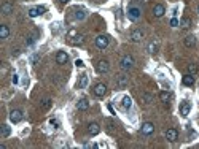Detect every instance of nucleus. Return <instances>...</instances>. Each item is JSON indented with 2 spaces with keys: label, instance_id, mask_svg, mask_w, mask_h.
Segmentation results:
<instances>
[{
  "label": "nucleus",
  "instance_id": "nucleus-31",
  "mask_svg": "<svg viewBox=\"0 0 199 149\" xmlns=\"http://www.w3.org/2000/svg\"><path fill=\"white\" fill-rule=\"evenodd\" d=\"M170 26H172V27H177V26H178V19H177V18H172V19H170Z\"/></svg>",
  "mask_w": 199,
  "mask_h": 149
},
{
  "label": "nucleus",
  "instance_id": "nucleus-36",
  "mask_svg": "<svg viewBox=\"0 0 199 149\" xmlns=\"http://www.w3.org/2000/svg\"><path fill=\"white\" fill-rule=\"evenodd\" d=\"M38 59H40V56H38V54H34V56H32V64H35Z\"/></svg>",
  "mask_w": 199,
  "mask_h": 149
},
{
  "label": "nucleus",
  "instance_id": "nucleus-13",
  "mask_svg": "<svg viewBox=\"0 0 199 149\" xmlns=\"http://www.w3.org/2000/svg\"><path fill=\"white\" fill-rule=\"evenodd\" d=\"M142 38H143V32H142V30H134V32L131 33V40L134 43L142 41Z\"/></svg>",
  "mask_w": 199,
  "mask_h": 149
},
{
  "label": "nucleus",
  "instance_id": "nucleus-17",
  "mask_svg": "<svg viewBox=\"0 0 199 149\" xmlns=\"http://www.w3.org/2000/svg\"><path fill=\"white\" fill-rule=\"evenodd\" d=\"M88 108H89V101L84 100V99H81V100L77 103V109H80V111H86Z\"/></svg>",
  "mask_w": 199,
  "mask_h": 149
},
{
  "label": "nucleus",
  "instance_id": "nucleus-8",
  "mask_svg": "<svg viewBox=\"0 0 199 149\" xmlns=\"http://www.w3.org/2000/svg\"><path fill=\"white\" fill-rule=\"evenodd\" d=\"M69 60V56H67V53H64V51H59V53L56 54V62L59 65H62V64H65V62Z\"/></svg>",
  "mask_w": 199,
  "mask_h": 149
},
{
  "label": "nucleus",
  "instance_id": "nucleus-35",
  "mask_svg": "<svg viewBox=\"0 0 199 149\" xmlns=\"http://www.w3.org/2000/svg\"><path fill=\"white\" fill-rule=\"evenodd\" d=\"M34 41H35V38H34V37H29V38H27V46L34 45Z\"/></svg>",
  "mask_w": 199,
  "mask_h": 149
},
{
  "label": "nucleus",
  "instance_id": "nucleus-5",
  "mask_svg": "<svg viewBox=\"0 0 199 149\" xmlns=\"http://www.w3.org/2000/svg\"><path fill=\"white\" fill-rule=\"evenodd\" d=\"M105 92H107V86L104 83H99V84L94 86V95L96 97H104Z\"/></svg>",
  "mask_w": 199,
  "mask_h": 149
},
{
  "label": "nucleus",
  "instance_id": "nucleus-24",
  "mask_svg": "<svg viewBox=\"0 0 199 149\" xmlns=\"http://www.w3.org/2000/svg\"><path fill=\"white\" fill-rule=\"evenodd\" d=\"M51 105H53L51 99H45V100H42L40 106H42V109H49V108H51Z\"/></svg>",
  "mask_w": 199,
  "mask_h": 149
},
{
  "label": "nucleus",
  "instance_id": "nucleus-29",
  "mask_svg": "<svg viewBox=\"0 0 199 149\" xmlns=\"http://www.w3.org/2000/svg\"><path fill=\"white\" fill-rule=\"evenodd\" d=\"M142 100L145 101V103H151V100H153V95H150V94H143V95H142Z\"/></svg>",
  "mask_w": 199,
  "mask_h": 149
},
{
  "label": "nucleus",
  "instance_id": "nucleus-37",
  "mask_svg": "<svg viewBox=\"0 0 199 149\" xmlns=\"http://www.w3.org/2000/svg\"><path fill=\"white\" fill-rule=\"evenodd\" d=\"M11 79H13V84H18V81H19L18 74H13V78H11Z\"/></svg>",
  "mask_w": 199,
  "mask_h": 149
},
{
  "label": "nucleus",
  "instance_id": "nucleus-27",
  "mask_svg": "<svg viewBox=\"0 0 199 149\" xmlns=\"http://www.w3.org/2000/svg\"><path fill=\"white\" fill-rule=\"evenodd\" d=\"M86 86H88V74H81V78H80V87L84 89Z\"/></svg>",
  "mask_w": 199,
  "mask_h": 149
},
{
  "label": "nucleus",
  "instance_id": "nucleus-14",
  "mask_svg": "<svg viewBox=\"0 0 199 149\" xmlns=\"http://www.w3.org/2000/svg\"><path fill=\"white\" fill-rule=\"evenodd\" d=\"M116 83H118V87L123 89L127 86V76L126 74H118V78H116Z\"/></svg>",
  "mask_w": 199,
  "mask_h": 149
},
{
  "label": "nucleus",
  "instance_id": "nucleus-6",
  "mask_svg": "<svg viewBox=\"0 0 199 149\" xmlns=\"http://www.w3.org/2000/svg\"><path fill=\"white\" fill-rule=\"evenodd\" d=\"M140 132L143 133V135H151V133L155 132V125L151 122H143L142 128H140Z\"/></svg>",
  "mask_w": 199,
  "mask_h": 149
},
{
  "label": "nucleus",
  "instance_id": "nucleus-2",
  "mask_svg": "<svg viewBox=\"0 0 199 149\" xmlns=\"http://www.w3.org/2000/svg\"><path fill=\"white\" fill-rule=\"evenodd\" d=\"M96 46L99 49H105L108 46V37L107 35H99V37L96 38Z\"/></svg>",
  "mask_w": 199,
  "mask_h": 149
},
{
  "label": "nucleus",
  "instance_id": "nucleus-19",
  "mask_svg": "<svg viewBox=\"0 0 199 149\" xmlns=\"http://www.w3.org/2000/svg\"><path fill=\"white\" fill-rule=\"evenodd\" d=\"M11 11H13V3L6 2V3H3V5H2V13L3 14H10Z\"/></svg>",
  "mask_w": 199,
  "mask_h": 149
},
{
  "label": "nucleus",
  "instance_id": "nucleus-10",
  "mask_svg": "<svg viewBox=\"0 0 199 149\" xmlns=\"http://www.w3.org/2000/svg\"><path fill=\"white\" fill-rule=\"evenodd\" d=\"M190 109H191V105H190V101H183V103L180 105V114L183 117H186L190 114Z\"/></svg>",
  "mask_w": 199,
  "mask_h": 149
},
{
  "label": "nucleus",
  "instance_id": "nucleus-7",
  "mask_svg": "<svg viewBox=\"0 0 199 149\" xmlns=\"http://www.w3.org/2000/svg\"><path fill=\"white\" fill-rule=\"evenodd\" d=\"M166 138L170 141V143H174V141H177L178 138V132L175 130V128H169V130L166 132Z\"/></svg>",
  "mask_w": 199,
  "mask_h": 149
},
{
  "label": "nucleus",
  "instance_id": "nucleus-3",
  "mask_svg": "<svg viewBox=\"0 0 199 149\" xmlns=\"http://www.w3.org/2000/svg\"><path fill=\"white\" fill-rule=\"evenodd\" d=\"M140 14H142V11H140V8H135V6H131L129 11H127V16H129L131 21H137V19H140Z\"/></svg>",
  "mask_w": 199,
  "mask_h": 149
},
{
  "label": "nucleus",
  "instance_id": "nucleus-16",
  "mask_svg": "<svg viewBox=\"0 0 199 149\" xmlns=\"http://www.w3.org/2000/svg\"><path fill=\"white\" fill-rule=\"evenodd\" d=\"M182 83L185 86H193L194 84V76H193V74H190V73L185 74V76L182 78Z\"/></svg>",
  "mask_w": 199,
  "mask_h": 149
},
{
  "label": "nucleus",
  "instance_id": "nucleus-38",
  "mask_svg": "<svg viewBox=\"0 0 199 149\" xmlns=\"http://www.w3.org/2000/svg\"><path fill=\"white\" fill-rule=\"evenodd\" d=\"M59 2H61V3H67L69 0H59Z\"/></svg>",
  "mask_w": 199,
  "mask_h": 149
},
{
  "label": "nucleus",
  "instance_id": "nucleus-39",
  "mask_svg": "<svg viewBox=\"0 0 199 149\" xmlns=\"http://www.w3.org/2000/svg\"><path fill=\"white\" fill-rule=\"evenodd\" d=\"M198 13H199V8H198Z\"/></svg>",
  "mask_w": 199,
  "mask_h": 149
},
{
  "label": "nucleus",
  "instance_id": "nucleus-1",
  "mask_svg": "<svg viewBox=\"0 0 199 149\" xmlns=\"http://www.w3.org/2000/svg\"><path fill=\"white\" fill-rule=\"evenodd\" d=\"M120 65H121V68L124 72H127V70H131L132 67H134V57L131 56V54H126V56L121 57V62H120Z\"/></svg>",
  "mask_w": 199,
  "mask_h": 149
},
{
  "label": "nucleus",
  "instance_id": "nucleus-21",
  "mask_svg": "<svg viewBox=\"0 0 199 149\" xmlns=\"http://www.w3.org/2000/svg\"><path fill=\"white\" fill-rule=\"evenodd\" d=\"M188 73L193 74V76H196V74L199 73V65L198 64H190L188 65Z\"/></svg>",
  "mask_w": 199,
  "mask_h": 149
},
{
  "label": "nucleus",
  "instance_id": "nucleus-11",
  "mask_svg": "<svg viewBox=\"0 0 199 149\" xmlns=\"http://www.w3.org/2000/svg\"><path fill=\"white\" fill-rule=\"evenodd\" d=\"M108 70H110V65H108L107 60H100L99 64H97V72L99 73H107Z\"/></svg>",
  "mask_w": 199,
  "mask_h": 149
},
{
  "label": "nucleus",
  "instance_id": "nucleus-30",
  "mask_svg": "<svg viewBox=\"0 0 199 149\" xmlns=\"http://www.w3.org/2000/svg\"><path fill=\"white\" fill-rule=\"evenodd\" d=\"M84 16H86V14H84V11H77V14H75L77 19H84Z\"/></svg>",
  "mask_w": 199,
  "mask_h": 149
},
{
  "label": "nucleus",
  "instance_id": "nucleus-23",
  "mask_svg": "<svg viewBox=\"0 0 199 149\" xmlns=\"http://www.w3.org/2000/svg\"><path fill=\"white\" fill-rule=\"evenodd\" d=\"M159 100H161V101H164V103H166V101H169V100H170V94L167 92V91L159 92Z\"/></svg>",
  "mask_w": 199,
  "mask_h": 149
},
{
  "label": "nucleus",
  "instance_id": "nucleus-28",
  "mask_svg": "<svg viewBox=\"0 0 199 149\" xmlns=\"http://www.w3.org/2000/svg\"><path fill=\"white\" fill-rule=\"evenodd\" d=\"M83 41H84V37H83V35H77V37H75V40H72V43H73V45H81Z\"/></svg>",
  "mask_w": 199,
  "mask_h": 149
},
{
  "label": "nucleus",
  "instance_id": "nucleus-12",
  "mask_svg": "<svg viewBox=\"0 0 199 149\" xmlns=\"http://www.w3.org/2000/svg\"><path fill=\"white\" fill-rule=\"evenodd\" d=\"M164 13H166V8H164L162 5H159V3H158V5L153 6V14H155L156 18H161Z\"/></svg>",
  "mask_w": 199,
  "mask_h": 149
},
{
  "label": "nucleus",
  "instance_id": "nucleus-25",
  "mask_svg": "<svg viewBox=\"0 0 199 149\" xmlns=\"http://www.w3.org/2000/svg\"><path fill=\"white\" fill-rule=\"evenodd\" d=\"M0 135H2V138H6V136H10V133H11V130H10V127L8 125H2V128H0Z\"/></svg>",
  "mask_w": 199,
  "mask_h": 149
},
{
  "label": "nucleus",
  "instance_id": "nucleus-20",
  "mask_svg": "<svg viewBox=\"0 0 199 149\" xmlns=\"http://www.w3.org/2000/svg\"><path fill=\"white\" fill-rule=\"evenodd\" d=\"M8 35H10V29H8V26H0V38H8Z\"/></svg>",
  "mask_w": 199,
  "mask_h": 149
},
{
  "label": "nucleus",
  "instance_id": "nucleus-33",
  "mask_svg": "<svg viewBox=\"0 0 199 149\" xmlns=\"http://www.w3.org/2000/svg\"><path fill=\"white\" fill-rule=\"evenodd\" d=\"M49 124H51L54 128H57V127H59V122H57L56 119H51V121H49Z\"/></svg>",
  "mask_w": 199,
  "mask_h": 149
},
{
  "label": "nucleus",
  "instance_id": "nucleus-34",
  "mask_svg": "<svg viewBox=\"0 0 199 149\" xmlns=\"http://www.w3.org/2000/svg\"><path fill=\"white\" fill-rule=\"evenodd\" d=\"M148 49H150V53H156V45L155 43H150V48Z\"/></svg>",
  "mask_w": 199,
  "mask_h": 149
},
{
  "label": "nucleus",
  "instance_id": "nucleus-26",
  "mask_svg": "<svg viewBox=\"0 0 199 149\" xmlns=\"http://www.w3.org/2000/svg\"><path fill=\"white\" fill-rule=\"evenodd\" d=\"M180 26L183 27V29H190V27H191V19L190 18H182Z\"/></svg>",
  "mask_w": 199,
  "mask_h": 149
},
{
  "label": "nucleus",
  "instance_id": "nucleus-4",
  "mask_svg": "<svg viewBox=\"0 0 199 149\" xmlns=\"http://www.w3.org/2000/svg\"><path fill=\"white\" fill-rule=\"evenodd\" d=\"M21 119H22V111L21 109H13V111L10 113V121L13 124H18Z\"/></svg>",
  "mask_w": 199,
  "mask_h": 149
},
{
  "label": "nucleus",
  "instance_id": "nucleus-18",
  "mask_svg": "<svg viewBox=\"0 0 199 149\" xmlns=\"http://www.w3.org/2000/svg\"><path fill=\"white\" fill-rule=\"evenodd\" d=\"M194 45H196V38H194L193 35H188V37L185 38V46L186 48H193Z\"/></svg>",
  "mask_w": 199,
  "mask_h": 149
},
{
  "label": "nucleus",
  "instance_id": "nucleus-9",
  "mask_svg": "<svg viewBox=\"0 0 199 149\" xmlns=\"http://www.w3.org/2000/svg\"><path fill=\"white\" fill-rule=\"evenodd\" d=\"M88 132H89V135H92V136L97 135V133L100 132V125L97 124V122H91V124L88 125Z\"/></svg>",
  "mask_w": 199,
  "mask_h": 149
},
{
  "label": "nucleus",
  "instance_id": "nucleus-32",
  "mask_svg": "<svg viewBox=\"0 0 199 149\" xmlns=\"http://www.w3.org/2000/svg\"><path fill=\"white\" fill-rule=\"evenodd\" d=\"M75 65L78 67V68H83V67H84V64H83V60H81V59H78V60L75 62Z\"/></svg>",
  "mask_w": 199,
  "mask_h": 149
},
{
  "label": "nucleus",
  "instance_id": "nucleus-22",
  "mask_svg": "<svg viewBox=\"0 0 199 149\" xmlns=\"http://www.w3.org/2000/svg\"><path fill=\"white\" fill-rule=\"evenodd\" d=\"M121 105H123V108L124 109H129L131 108V105H132V100H131V97H123V101H121Z\"/></svg>",
  "mask_w": 199,
  "mask_h": 149
},
{
  "label": "nucleus",
  "instance_id": "nucleus-15",
  "mask_svg": "<svg viewBox=\"0 0 199 149\" xmlns=\"http://www.w3.org/2000/svg\"><path fill=\"white\" fill-rule=\"evenodd\" d=\"M43 11H45V8H43V6H37V8H30V10H29V16H30V18H37L38 14H42Z\"/></svg>",
  "mask_w": 199,
  "mask_h": 149
}]
</instances>
